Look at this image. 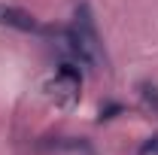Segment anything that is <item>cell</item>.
<instances>
[{"label": "cell", "instance_id": "obj_2", "mask_svg": "<svg viewBox=\"0 0 158 155\" xmlns=\"http://www.w3.org/2000/svg\"><path fill=\"white\" fill-rule=\"evenodd\" d=\"M49 88H52V97L58 103H73L79 97V88H82V73L73 64H61L55 79L49 82Z\"/></svg>", "mask_w": 158, "mask_h": 155}, {"label": "cell", "instance_id": "obj_3", "mask_svg": "<svg viewBox=\"0 0 158 155\" xmlns=\"http://www.w3.org/2000/svg\"><path fill=\"white\" fill-rule=\"evenodd\" d=\"M0 24H6V27H12V31H24V34H43V31H46L27 9L9 6V3H0Z\"/></svg>", "mask_w": 158, "mask_h": 155}, {"label": "cell", "instance_id": "obj_5", "mask_svg": "<svg viewBox=\"0 0 158 155\" xmlns=\"http://www.w3.org/2000/svg\"><path fill=\"white\" fill-rule=\"evenodd\" d=\"M137 155H158V134L155 137H149L143 146H140V152Z\"/></svg>", "mask_w": 158, "mask_h": 155}, {"label": "cell", "instance_id": "obj_4", "mask_svg": "<svg viewBox=\"0 0 158 155\" xmlns=\"http://www.w3.org/2000/svg\"><path fill=\"white\" fill-rule=\"evenodd\" d=\"M140 97L146 100V107H149V110L158 116V88H155V85H149V82H140Z\"/></svg>", "mask_w": 158, "mask_h": 155}, {"label": "cell", "instance_id": "obj_1", "mask_svg": "<svg viewBox=\"0 0 158 155\" xmlns=\"http://www.w3.org/2000/svg\"><path fill=\"white\" fill-rule=\"evenodd\" d=\"M64 46H67V52H70L73 58H79L82 64H106V49H103L98 21L91 15V6H88V3H76V9H73V24L64 31Z\"/></svg>", "mask_w": 158, "mask_h": 155}]
</instances>
